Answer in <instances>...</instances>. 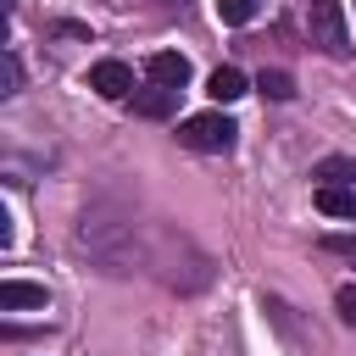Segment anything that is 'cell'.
<instances>
[{
    "label": "cell",
    "mask_w": 356,
    "mask_h": 356,
    "mask_svg": "<svg viewBox=\"0 0 356 356\" xmlns=\"http://www.w3.org/2000/svg\"><path fill=\"white\" fill-rule=\"evenodd\" d=\"M234 122L222 117V111H195V117H184V128H178V139L189 145V150H200V156H217V150H228L234 145Z\"/></svg>",
    "instance_id": "obj_1"
},
{
    "label": "cell",
    "mask_w": 356,
    "mask_h": 356,
    "mask_svg": "<svg viewBox=\"0 0 356 356\" xmlns=\"http://www.w3.org/2000/svg\"><path fill=\"white\" fill-rule=\"evenodd\" d=\"M312 44H323L328 56H345L350 28H345V6L339 0H312Z\"/></svg>",
    "instance_id": "obj_2"
},
{
    "label": "cell",
    "mask_w": 356,
    "mask_h": 356,
    "mask_svg": "<svg viewBox=\"0 0 356 356\" xmlns=\"http://www.w3.org/2000/svg\"><path fill=\"white\" fill-rule=\"evenodd\" d=\"M89 89H95L100 100H134V67L106 56V61L89 67Z\"/></svg>",
    "instance_id": "obj_3"
},
{
    "label": "cell",
    "mask_w": 356,
    "mask_h": 356,
    "mask_svg": "<svg viewBox=\"0 0 356 356\" xmlns=\"http://www.w3.org/2000/svg\"><path fill=\"white\" fill-rule=\"evenodd\" d=\"M145 72H150V83H161V89H184V83H189V61H184L178 50L145 56Z\"/></svg>",
    "instance_id": "obj_4"
},
{
    "label": "cell",
    "mask_w": 356,
    "mask_h": 356,
    "mask_svg": "<svg viewBox=\"0 0 356 356\" xmlns=\"http://www.w3.org/2000/svg\"><path fill=\"white\" fill-rule=\"evenodd\" d=\"M172 106H178V89H134V117H150V122H161V117H172Z\"/></svg>",
    "instance_id": "obj_5"
},
{
    "label": "cell",
    "mask_w": 356,
    "mask_h": 356,
    "mask_svg": "<svg viewBox=\"0 0 356 356\" xmlns=\"http://www.w3.org/2000/svg\"><path fill=\"white\" fill-rule=\"evenodd\" d=\"M317 211L323 217H356V184H317Z\"/></svg>",
    "instance_id": "obj_6"
},
{
    "label": "cell",
    "mask_w": 356,
    "mask_h": 356,
    "mask_svg": "<svg viewBox=\"0 0 356 356\" xmlns=\"http://www.w3.org/2000/svg\"><path fill=\"white\" fill-rule=\"evenodd\" d=\"M0 306H6V312H28V306H44V284H22V278H6V284H0Z\"/></svg>",
    "instance_id": "obj_7"
},
{
    "label": "cell",
    "mask_w": 356,
    "mask_h": 356,
    "mask_svg": "<svg viewBox=\"0 0 356 356\" xmlns=\"http://www.w3.org/2000/svg\"><path fill=\"white\" fill-rule=\"evenodd\" d=\"M206 95H211L217 106H228V100H239V95H245V72H239V67H217V72L206 78Z\"/></svg>",
    "instance_id": "obj_8"
},
{
    "label": "cell",
    "mask_w": 356,
    "mask_h": 356,
    "mask_svg": "<svg viewBox=\"0 0 356 356\" xmlns=\"http://www.w3.org/2000/svg\"><path fill=\"white\" fill-rule=\"evenodd\" d=\"M317 184H356V161H350V156H328V161H317Z\"/></svg>",
    "instance_id": "obj_9"
},
{
    "label": "cell",
    "mask_w": 356,
    "mask_h": 356,
    "mask_svg": "<svg viewBox=\"0 0 356 356\" xmlns=\"http://www.w3.org/2000/svg\"><path fill=\"white\" fill-rule=\"evenodd\" d=\"M256 89H261L267 100H289V95H295V78L273 67V72H261V78H256Z\"/></svg>",
    "instance_id": "obj_10"
},
{
    "label": "cell",
    "mask_w": 356,
    "mask_h": 356,
    "mask_svg": "<svg viewBox=\"0 0 356 356\" xmlns=\"http://www.w3.org/2000/svg\"><path fill=\"white\" fill-rule=\"evenodd\" d=\"M217 17H222L228 28H239V22L256 17V0H217Z\"/></svg>",
    "instance_id": "obj_11"
},
{
    "label": "cell",
    "mask_w": 356,
    "mask_h": 356,
    "mask_svg": "<svg viewBox=\"0 0 356 356\" xmlns=\"http://www.w3.org/2000/svg\"><path fill=\"white\" fill-rule=\"evenodd\" d=\"M334 306H339V317H345V323L356 328V284H345V289L334 295Z\"/></svg>",
    "instance_id": "obj_12"
},
{
    "label": "cell",
    "mask_w": 356,
    "mask_h": 356,
    "mask_svg": "<svg viewBox=\"0 0 356 356\" xmlns=\"http://www.w3.org/2000/svg\"><path fill=\"white\" fill-rule=\"evenodd\" d=\"M17 83H22V67H17V56H6V95H17Z\"/></svg>",
    "instance_id": "obj_13"
}]
</instances>
